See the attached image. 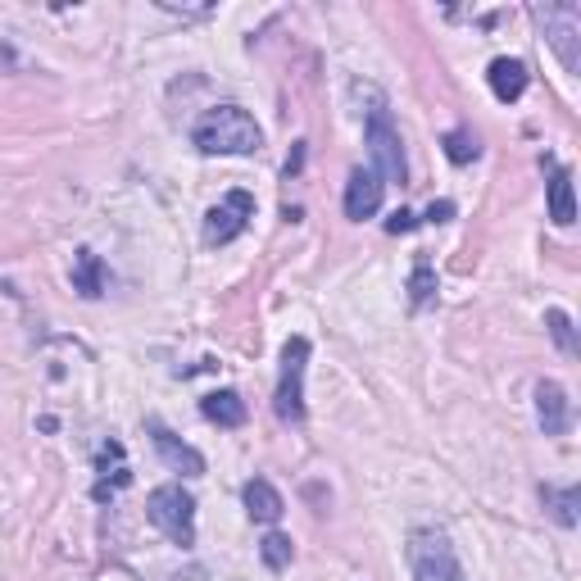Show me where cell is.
<instances>
[{
	"label": "cell",
	"mask_w": 581,
	"mask_h": 581,
	"mask_svg": "<svg viewBox=\"0 0 581 581\" xmlns=\"http://www.w3.org/2000/svg\"><path fill=\"white\" fill-rule=\"evenodd\" d=\"M191 141L200 155H255L264 146V132L241 105H214L191 128Z\"/></svg>",
	"instance_id": "cell-1"
},
{
	"label": "cell",
	"mask_w": 581,
	"mask_h": 581,
	"mask_svg": "<svg viewBox=\"0 0 581 581\" xmlns=\"http://www.w3.org/2000/svg\"><path fill=\"white\" fill-rule=\"evenodd\" d=\"M404 559H409L414 581H468L459 550L441 527H414L409 541H404Z\"/></svg>",
	"instance_id": "cell-2"
},
{
	"label": "cell",
	"mask_w": 581,
	"mask_h": 581,
	"mask_svg": "<svg viewBox=\"0 0 581 581\" xmlns=\"http://www.w3.org/2000/svg\"><path fill=\"white\" fill-rule=\"evenodd\" d=\"M364 146H368V155H373V164H377L373 173L382 182H404V178H409V168H404L400 128H395L382 91L373 96V109H364Z\"/></svg>",
	"instance_id": "cell-3"
},
{
	"label": "cell",
	"mask_w": 581,
	"mask_h": 581,
	"mask_svg": "<svg viewBox=\"0 0 581 581\" xmlns=\"http://www.w3.org/2000/svg\"><path fill=\"white\" fill-rule=\"evenodd\" d=\"M532 19L541 28L545 46L559 55L568 73L581 69V5L577 0H554V5H532Z\"/></svg>",
	"instance_id": "cell-4"
},
{
	"label": "cell",
	"mask_w": 581,
	"mask_h": 581,
	"mask_svg": "<svg viewBox=\"0 0 581 581\" xmlns=\"http://www.w3.org/2000/svg\"><path fill=\"white\" fill-rule=\"evenodd\" d=\"M146 518L155 522L173 545H182V550L196 545V500H191V491H182V482L155 486V491L146 495Z\"/></svg>",
	"instance_id": "cell-5"
},
{
	"label": "cell",
	"mask_w": 581,
	"mask_h": 581,
	"mask_svg": "<svg viewBox=\"0 0 581 581\" xmlns=\"http://www.w3.org/2000/svg\"><path fill=\"white\" fill-rule=\"evenodd\" d=\"M305 368H309V341L305 336H291L282 345V373H277V395L273 409L282 423H305Z\"/></svg>",
	"instance_id": "cell-6"
},
{
	"label": "cell",
	"mask_w": 581,
	"mask_h": 581,
	"mask_svg": "<svg viewBox=\"0 0 581 581\" xmlns=\"http://www.w3.org/2000/svg\"><path fill=\"white\" fill-rule=\"evenodd\" d=\"M255 218V196L250 191H227L214 209L205 214V241L209 246H227V241H237L246 232V223Z\"/></svg>",
	"instance_id": "cell-7"
},
{
	"label": "cell",
	"mask_w": 581,
	"mask_h": 581,
	"mask_svg": "<svg viewBox=\"0 0 581 581\" xmlns=\"http://www.w3.org/2000/svg\"><path fill=\"white\" fill-rule=\"evenodd\" d=\"M150 441H155V450H159V459L173 468V473H182V477H205V454L196 450V445H187L182 436H173L168 432L159 418H150Z\"/></svg>",
	"instance_id": "cell-8"
},
{
	"label": "cell",
	"mask_w": 581,
	"mask_h": 581,
	"mask_svg": "<svg viewBox=\"0 0 581 581\" xmlns=\"http://www.w3.org/2000/svg\"><path fill=\"white\" fill-rule=\"evenodd\" d=\"M536 423H541L545 436H563L572 427V400L554 377L536 382Z\"/></svg>",
	"instance_id": "cell-9"
},
{
	"label": "cell",
	"mask_w": 581,
	"mask_h": 581,
	"mask_svg": "<svg viewBox=\"0 0 581 581\" xmlns=\"http://www.w3.org/2000/svg\"><path fill=\"white\" fill-rule=\"evenodd\" d=\"M382 187L386 182L377 178L373 168H355L350 182H345V218H355V223L373 218L377 209H382Z\"/></svg>",
	"instance_id": "cell-10"
},
{
	"label": "cell",
	"mask_w": 581,
	"mask_h": 581,
	"mask_svg": "<svg viewBox=\"0 0 581 581\" xmlns=\"http://www.w3.org/2000/svg\"><path fill=\"white\" fill-rule=\"evenodd\" d=\"M486 82H491L495 100H518L522 91H527V82H532V73H527V64L513 60V55H500V60H491V69H486Z\"/></svg>",
	"instance_id": "cell-11"
},
{
	"label": "cell",
	"mask_w": 581,
	"mask_h": 581,
	"mask_svg": "<svg viewBox=\"0 0 581 581\" xmlns=\"http://www.w3.org/2000/svg\"><path fill=\"white\" fill-rule=\"evenodd\" d=\"M241 500H246V513H250V518H255V522H264V527H273V522L286 513L282 491H277V486L268 482V477H255V482H246Z\"/></svg>",
	"instance_id": "cell-12"
},
{
	"label": "cell",
	"mask_w": 581,
	"mask_h": 581,
	"mask_svg": "<svg viewBox=\"0 0 581 581\" xmlns=\"http://www.w3.org/2000/svg\"><path fill=\"white\" fill-rule=\"evenodd\" d=\"M200 414L218 427H241L246 423V400H241L237 391H209L205 400H200Z\"/></svg>",
	"instance_id": "cell-13"
},
{
	"label": "cell",
	"mask_w": 581,
	"mask_h": 581,
	"mask_svg": "<svg viewBox=\"0 0 581 581\" xmlns=\"http://www.w3.org/2000/svg\"><path fill=\"white\" fill-rule=\"evenodd\" d=\"M550 218L559 227L577 223V196H572V168H554L550 173Z\"/></svg>",
	"instance_id": "cell-14"
},
{
	"label": "cell",
	"mask_w": 581,
	"mask_h": 581,
	"mask_svg": "<svg viewBox=\"0 0 581 581\" xmlns=\"http://www.w3.org/2000/svg\"><path fill=\"white\" fill-rule=\"evenodd\" d=\"M73 291H82L87 300H96L105 291V264L96 250H78L73 255Z\"/></svg>",
	"instance_id": "cell-15"
},
{
	"label": "cell",
	"mask_w": 581,
	"mask_h": 581,
	"mask_svg": "<svg viewBox=\"0 0 581 581\" xmlns=\"http://www.w3.org/2000/svg\"><path fill=\"white\" fill-rule=\"evenodd\" d=\"M541 500L550 509V518L559 527H577V509H581V491L577 486H541Z\"/></svg>",
	"instance_id": "cell-16"
},
{
	"label": "cell",
	"mask_w": 581,
	"mask_h": 581,
	"mask_svg": "<svg viewBox=\"0 0 581 581\" xmlns=\"http://www.w3.org/2000/svg\"><path fill=\"white\" fill-rule=\"evenodd\" d=\"M436 300V268L427 255L414 259V273H409V305L414 309H427Z\"/></svg>",
	"instance_id": "cell-17"
},
{
	"label": "cell",
	"mask_w": 581,
	"mask_h": 581,
	"mask_svg": "<svg viewBox=\"0 0 581 581\" xmlns=\"http://www.w3.org/2000/svg\"><path fill=\"white\" fill-rule=\"evenodd\" d=\"M259 559H264L273 572H282V568H291V559H296V545H291V536L268 532L264 541H259Z\"/></svg>",
	"instance_id": "cell-18"
},
{
	"label": "cell",
	"mask_w": 581,
	"mask_h": 581,
	"mask_svg": "<svg viewBox=\"0 0 581 581\" xmlns=\"http://www.w3.org/2000/svg\"><path fill=\"white\" fill-rule=\"evenodd\" d=\"M445 159H450V164H473L477 159V137L468 128H454V132H445Z\"/></svg>",
	"instance_id": "cell-19"
},
{
	"label": "cell",
	"mask_w": 581,
	"mask_h": 581,
	"mask_svg": "<svg viewBox=\"0 0 581 581\" xmlns=\"http://www.w3.org/2000/svg\"><path fill=\"white\" fill-rule=\"evenodd\" d=\"M545 327H550L554 345H559L563 355H577V332H572V318L563 314V309H550V314H545Z\"/></svg>",
	"instance_id": "cell-20"
},
{
	"label": "cell",
	"mask_w": 581,
	"mask_h": 581,
	"mask_svg": "<svg viewBox=\"0 0 581 581\" xmlns=\"http://www.w3.org/2000/svg\"><path fill=\"white\" fill-rule=\"evenodd\" d=\"M414 227H418L414 209H395V214L386 218V232H391V237H404V232H414Z\"/></svg>",
	"instance_id": "cell-21"
},
{
	"label": "cell",
	"mask_w": 581,
	"mask_h": 581,
	"mask_svg": "<svg viewBox=\"0 0 581 581\" xmlns=\"http://www.w3.org/2000/svg\"><path fill=\"white\" fill-rule=\"evenodd\" d=\"M450 218H454L450 200H432V205H427V223H450Z\"/></svg>",
	"instance_id": "cell-22"
},
{
	"label": "cell",
	"mask_w": 581,
	"mask_h": 581,
	"mask_svg": "<svg viewBox=\"0 0 581 581\" xmlns=\"http://www.w3.org/2000/svg\"><path fill=\"white\" fill-rule=\"evenodd\" d=\"M300 168H305V141H296V150L286 155V178H296Z\"/></svg>",
	"instance_id": "cell-23"
}]
</instances>
